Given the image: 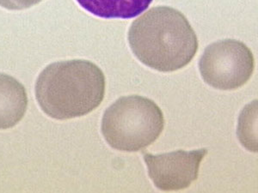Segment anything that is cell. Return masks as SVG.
Returning a JSON list of instances; mask_svg holds the SVG:
<instances>
[{"label":"cell","instance_id":"obj_5","mask_svg":"<svg viewBox=\"0 0 258 193\" xmlns=\"http://www.w3.org/2000/svg\"><path fill=\"white\" fill-rule=\"evenodd\" d=\"M208 149H182L160 155L143 152L148 174L159 190L170 191L188 188L199 175L200 165Z\"/></svg>","mask_w":258,"mask_h":193},{"label":"cell","instance_id":"obj_7","mask_svg":"<svg viewBox=\"0 0 258 193\" xmlns=\"http://www.w3.org/2000/svg\"><path fill=\"white\" fill-rule=\"evenodd\" d=\"M92 15L104 19H131L146 11L153 0H76Z\"/></svg>","mask_w":258,"mask_h":193},{"label":"cell","instance_id":"obj_4","mask_svg":"<svg viewBox=\"0 0 258 193\" xmlns=\"http://www.w3.org/2000/svg\"><path fill=\"white\" fill-rule=\"evenodd\" d=\"M255 60L246 45L232 39L216 41L206 48L199 61L204 82L220 90H234L252 76Z\"/></svg>","mask_w":258,"mask_h":193},{"label":"cell","instance_id":"obj_6","mask_svg":"<svg viewBox=\"0 0 258 193\" xmlns=\"http://www.w3.org/2000/svg\"><path fill=\"white\" fill-rule=\"evenodd\" d=\"M28 96L23 84L12 76L0 73V130L17 126L26 113Z\"/></svg>","mask_w":258,"mask_h":193},{"label":"cell","instance_id":"obj_2","mask_svg":"<svg viewBox=\"0 0 258 193\" xmlns=\"http://www.w3.org/2000/svg\"><path fill=\"white\" fill-rule=\"evenodd\" d=\"M105 76L97 64L85 59L47 65L35 83L40 108L54 120L82 117L99 107L105 94Z\"/></svg>","mask_w":258,"mask_h":193},{"label":"cell","instance_id":"obj_1","mask_svg":"<svg viewBox=\"0 0 258 193\" xmlns=\"http://www.w3.org/2000/svg\"><path fill=\"white\" fill-rule=\"evenodd\" d=\"M129 46L140 61L161 72H172L190 63L198 39L182 12L168 6L149 10L134 21Z\"/></svg>","mask_w":258,"mask_h":193},{"label":"cell","instance_id":"obj_3","mask_svg":"<svg viewBox=\"0 0 258 193\" xmlns=\"http://www.w3.org/2000/svg\"><path fill=\"white\" fill-rule=\"evenodd\" d=\"M164 127V114L159 106L135 94L120 97L106 109L101 130L113 149L137 152L153 144Z\"/></svg>","mask_w":258,"mask_h":193},{"label":"cell","instance_id":"obj_8","mask_svg":"<svg viewBox=\"0 0 258 193\" xmlns=\"http://www.w3.org/2000/svg\"><path fill=\"white\" fill-rule=\"evenodd\" d=\"M41 1V0H0V6L11 11H20L30 8L40 3Z\"/></svg>","mask_w":258,"mask_h":193}]
</instances>
